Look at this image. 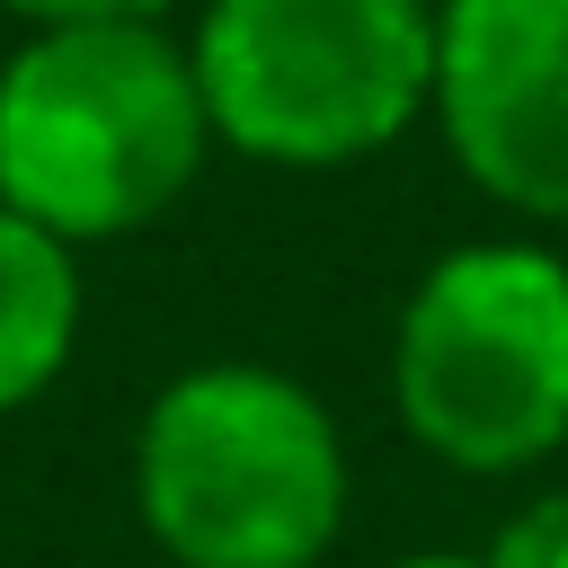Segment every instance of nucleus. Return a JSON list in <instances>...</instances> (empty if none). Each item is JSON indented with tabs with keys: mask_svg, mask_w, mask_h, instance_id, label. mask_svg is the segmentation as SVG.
<instances>
[{
	"mask_svg": "<svg viewBox=\"0 0 568 568\" xmlns=\"http://www.w3.org/2000/svg\"><path fill=\"white\" fill-rule=\"evenodd\" d=\"M133 524L160 568H328L355 515L337 408L266 355H195L133 417Z\"/></svg>",
	"mask_w": 568,
	"mask_h": 568,
	"instance_id": "f257e3e1",
	"label": "nucleus"
},
{
	"mask_svg": "<svg viewBox=\"0 0 568 568\" xmlns=\"http://www.w3.org/2000/svg\"><path fill=\"white\" fill-rule=\"evenodd\" d=\"M213 160L178 27H27L0 62V204L62 248L169 222Z\"/></svg>",
	"mask_w": 568,
	"mask_h": 568,
	"instance_id": "f03ea898",
	"label": "nucleus"
},
{
	"mask_svg": "<svg viewBox=\"0 0 568 568\" xmlns=\"http://www.w3.org/2000/svg\"><path fill=\"white\" fill-rule=\"evenodd\" d=\"M390 426L453 479H524L568 453V248L479 231L435 248L382 346Z\"/></svg>",
	"mask_w": 568,
	"mask_h": 568,
	"instance_id": "7ed1b4c3",
	"label": "nucleus"
},
{
	"mask_svg": "<svg viewBox=\"0 0 568 568\" xmlns=\"http://www.w3.org/2000/svg\"><path fill=\"white\" fill-rule=\"evenodd\" d=\"M186 62L213 151L284 178H337L399 151L435 106L426 0H195Z\"/></svg>",
	"mask_w": 568,
	"mask_h": 568,
	"instance_id": "20e7f679",
	"label": "nucleus"
},
{
	"mask_svg": "<svg viewBox=\"0 0 568 568\" xmlns=\"http://www.w3.org/2000/svg\"><path fill=\"white\" fill-rule=\"evenodd\" d=\"M444 160L515 213V231H568V0H444L435 106Z\"/></svg>",
	"mask_w": 568,
	"mask_h": 568,
	"instance_id": "39448f33",
	"label": "nucleus"
},
{
	"mask_svg": "<svg viewBox=\"0 0 568 568\" xmlns=\"http://www.w3.org/2000/svg\"><path fill=\"white\" fill-rule=\"evenodd\" d=\"M80 328H89L80 248H62L53 231L0 204V417L36 408L71 373Z\"/></svg>",
	"mask_w": 568,
	"mask_h": 568,
	"instance_id": "423d86ee",
	"label": "nucleus"
},
{
	"mask_svg": "<svg viewBox=\"0 0 568 568\" xmlns=\"http://www.w3.org/2000/svg\"><path fill=\"white\" fill-rule=\"evenodd\" d=\"M479 568H568V479H541L532 497H515L479 541Z\"/></svg>",
	"mask_w": 568,
	"mask_h": 568,
	"instance_id": "0eeeda50",
	"label": "nucleus"
},
{
	"mask_svg": "<svg viewBox=\"0 0 568 568\" xmlns=\"http://www.w3.org/2000/svg\"><path fill=\"white\" fill-rule=\"evenodd\" d=\"M18 27H169L195 0H0Z\"/></svg>",
	"mask_w": 568,
	"mask_h": 568,
	"instance_id": "6e6552de",
	"label": "nucleus"
},
{
	"mask_svg": "<svg viewBox=\"0 0 568 568\" xmlns=\"http://www.w3.org/2000/svg\"><path fill=\"white\" fill-rule=\"evenodd\" d=\"M382 568H479V550H399Z\"/></svg>",
	"mask_w": 568,
	"mask_h": 568,
	"instance_id": "1a4fd4ad",
	"label": "nucleus"
},
{
	"mask_svg": "<svg viewBox=\"0 0 568 568\" xmlns=\"http://www.w3.org/2000/svg\"><path fill=\"white\" fill-rule=\"evenodd\" d=\"M426 9H444V0H426Z\"/></svg>",
	"mask_w": 568,
	"mask_h": 568,
	"instance_id": "9d476101",
	"label": "nucleus"
},
{
	"mask_svg": "<svg viewBox=\"0 0 568 568\" xmlns=\"http://www.w3.org/2000/svg\"><path fill=\"white\" fill-rule=\"evenodd\" d=\"M151 568H160V559H151Z\"/></svg>",
	"mask_w": 568,
	"mask_h": 568,
	"instance_id": "9b49d317",
	"label": "nucleus"
}]
</instances>
